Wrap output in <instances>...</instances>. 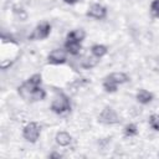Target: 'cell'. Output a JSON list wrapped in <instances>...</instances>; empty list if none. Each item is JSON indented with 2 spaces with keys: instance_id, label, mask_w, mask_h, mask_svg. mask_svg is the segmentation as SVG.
<instances>
[{
  "instance_id": "obj_3",
  "label": "cell",
  "mask_w": 159,
  "mask_h": 159,
  "mask_svg": "<svg viewBox=\"0 0 159 159\" xmlns=\"http://www.w3.org/2000/svg\"><path fill=\"white\" fill-rule=\"evenodd\" d=\"M41 134V127L36 122L27 123L22 129V137L30 143H36Z\"/></svg>"
},
{
  "instance_id": "obj_18",
  "label": "cell",
  "mask_w": 159,
  "mask_h": 159,
  "mask_svg": "<svg viewBox=\"0 0 159 159\" xmlns=\"http://www.w3.org/2000/svg\"><path fill=\"white\" fill-rule=\"evenodd\" d=\"M149 125L154 130H159V114H152L149 117Z\"/></svg>"
},
{
  "instance_id": "obj_1",
  "label": "cell",
  "mask_w": 159,
  "mask_h": 159,
  "mask_svg": "<svg viewBox=\"0 0 159 159\" xmlns=\"http://www.w3.org/2000/svg\"><path fill=\"white\" fill-rule=\"evenodd\" d=\"M41 83H42V76L40 73H34L21 86H19L17 92L26 101H31V102L42 101L46 97V91L41 87Z\"/></svg>"
},
{
  "instance_id": "obj_21",
  "label": "cell",
  "mask_w": 159,
  "mask_h": 159,
  "mask_svg": "<svg viewBox=\"0 0 159 159\" xmlns=\"http://www.w3.org/2000/svg\"><path fill=\"white\" fill-rule=\"evenodd\" d=\"M66 4H68V5H73V4H76L78 0H63Z\"/></svg>"
},
{
  "instance_id": "obj_20",
  "label": "cell",
  "mask_w": 159,
  "mask_h": 159,
  "mask_svg": "<svg viewBox=\"0 0 159 159\" xmlns=\"http://www.w3.org/2000/svg\"><path fill=\"white\" fill-rule=\"evenodd\" d=\"M48 158H57V159H60V158H62V155L58 154V153H51V154L48 155Z\"/></svg>"
},
{
  "instance_id": "obj_8",
  "label": "cell",
  "mask_w": 159,
  "mask_h": 159,
  "mask_svg": "<svg viewBox=\"0 0 159 159\" xmlns=\"http://www.w3.org/2000/svg\"><path fill=\"white\" fill-rule=\"evenodd\" d=\"M104 78H107V80L117 83L118 86L119 84H123V83H127L129 81V76L127 73H124V72H112L108 76H106Z\"/></svg>"
},
{
  "instance_id": "obj_17",
  "label": "cell",
  "mask_w": 159,
  "mask_h": 159,
  "mask_svg": "<svg viewBox=\"0 0 159 159\" xmlns=\"http://www.w3.org/2000/svg\"><path fill=\"white\" fill-rule=\"evenodd\" d=\"M98 61H99V58H97V57H94V56L87 57L86 60H83L82 66H83L84 68H92V67H94V66L98 63Z\"/></svg>"
},
{
  "instance_id": "obj_4",
  "label": "cell",
  "mask_w": 159,
  "mask_h": 159,
  "mask_svg": "<svg viewBox=\"0 0 159 159\" xmlns=\"http://www.w3.org/2000/svg\"><path fill=\"white\" fill-rule=\"evenodd\" d=\"M98 120H99L101 123H103V124H107V125L118 124V123H119V116L117 114V112H116L112 107L107 106V107H104V108L102 109V112L99 113Z\"/></svg>"
},
{
  "instance_id": "obj_6",
  "label": "cell",
  "mask_w": 159,
  "mask_h": 159,
  "mask_svg": "<svg viewBox=\"0 0 159 159\" xmlns=\"http://www.w3.org/2000/svg\"><path fill=\"white\" fill-rule=\"evenodd\" d=\"M67 61V51L63 48H55L47 56V62L50 65H62Z\"/></svg>"
},
{
  "instance_id": "obj_12",
  "label": "cell",
  "mask_w": 159,
  "mask_h": 159,
  "mask_svg": "<svg viewBox=\"0 0 159 159\" xmlns=\"http://www.w3.org/2000/svg\"><path fill=\"white\" fill-rule=\"evenodd\" d=\"M107 52H108L107 46L101 45V43H96V45H93V46L91 47V53H92V56H94V57H97V58H99V60H101L103 56H106Z\"/></svg>"
},
{
  "instance_id": "obj_15",
  "label": "cell",
  "mask_w": 159,
  "mask_h": 159,
  "mask_svg": "<svg viewBox=\"0 0 159 159\" xmlns=\"http://www.w3.org/2000/svg\"><path fill=\"white\" fill-rule=\"evenodd\" d=\"M102 86H103V89L107 93H114V92H117V88H118V84L117 83H114V82H112V81H109L107 78H104Z\"/></svg>"
},
{
  "instance_id": "obj_14",
  "label": "cell",
  "mask_w": 159,
  "mask_h": 159,
  "mask_svg": "<svg viewBox=\"0 0 159 159\" xmlns=\"http://www.w3.org/2000/svg\"><path fill=\"white\" fill-rule=\"evenodd\" d=\"M123 132H124V135H125V137L132 138V137H135V135L138 134V128H137V125H135L134 123H129V124H127V125L124 127Z\"/></svg>"
},
{
  "instance_id": "obj_9",
  "label": "cell",
  "mask_w": 159,
  "mask_h": 159,
  "mask_svg": "<svg viewBox=\"0 0 159 159\" xmlns=\"http://www.w3.org/2000/svg\"><path fill=\"white\" fill-rule=\"evenodd\" d=\"M81 48H82V45H81V42H80V41H76V40H68V39H66V42H65V50H66L68 53H71V55L76 56V55H78V53H80Z\"/></svg>"
},
{
  "instance_id": "obj_11",
  "label": "cell",
  "mask_w": 159,
  "mask_h": 159,
  "mask_svg": "<svg viewBox=\"0 0 159 159\" xmlns=\"http://www.w3.org/2000/svg\"><path fill=\"white\" fill-rule=\"evenodd\" d=\"M55 139H56V143H57L58 145H61V147H67V145H70V143L72 142V137L70 135V133H67V132H65V130L58 132V133L56 134Z\"/></svg>"
},
{
  "instance_id": "obj_19",
  "label": "cell",
  "mask_w": 159,
  "mask_h": 159,
  "mask_svg": "<svg viewBox=\"0 0 159 159\" xmlns=\"http://www.w3.org/2000/svg\"><path fill=\"white\" fill-rule=\"evenodd\" d=\"M150 14L153 17H159V0H153L150 4Z\"/></svg>"
},
{
  "instance_id": "obj_2",
  "label": "cell",
  "mask_w": 159,
  "mask_h": 159,
  "mask_svg": "<svg viewBox=\"0 0 159 159\" xmlns=\"http://www.w3.org/2000/svg\"><path fill=\"white\" fill-rule=\"evenodd\" d=\"M51 111L56 114H65L71 111V103L68 97L63 92H57L51 102Z\"/></svg>"
},
{
  "instance_id": "obj_5",
  "label": "cell",
  "mask_w": 159,
  "mask_h": 159,
  "mask_svg": "<svg viewBox=\"0 0 159 159\" xmlns=\"http://www.w3.org/2000/svg\"><path fill=\"white\" fill-rule=\"evenodd\" d=\"M50 32H51V25L47 21H42L34 29L29 39L30 40H43L48 37Z\"/></svg>"
},
{
  "instance_id": "obj_16",
  "label": "cell",
  "mask_w": 159,
  "mask_h": 159,
  "mask_svg": "<svg viewBox=\"0 0 159 159\" xmlns=\"http://www.w3.org/2000/svg\"><path fill=\"white\" fill-rule=\"evenodd\" d=\"M12 12H14V15H16L21 21H25V20L27 19L26 11H25L24 7L20 6V5H14V6H12Z\"/></svg>"
},
{
  "instance_id": "obj_7",
  "label": "cell",
  "mask_w": 159,
  "mask_h": 159,
  "mask_svg": "<svg viewBox=\"0 0 159 159\" xmlns=\"http://www.w3.org/2000/svg\"><path fill=\"white\" fill-rule=\"evenodd\" d=\"M86 15L88 17H92V19H96V20H103L107 16V9H106V6H103L98 2H94L89 6Z\"/></svg>"
},
{
  "instance_id": "obj_10",
  "label": "cell",
  "mask_w": 159,
  "mask_h": 159,
  "mask_svg": "<svg viewBox=\"0 0 159 159\" xmlns=\"http://www.w3.org/2000/svg\"><path fill=\"white\" fill-rule=\"evenodd\" d=\"M153 98H154V94L152 92L147 91V89H143V88L139 89L137 92V94H135V99L140 104H148V103H150L153 101Z\"/></svg>"
},
{
  "instance_id": "obj_13",
  "label": "cell",
  "mask_w": 159,
  "mask_h": 159,
  "mask_svg": "<svg viewBox=\"0 0 159 159\" xmlns=\"http://www.w3.org/2000/svg\"><path fill=\"white\" fill-rule=\"evenodd\" d=\"M84 37H86V32H84L83 29L71 30L66 36V39H68V40H76V41H80V42H82L84 40Z\"/></svg>"
}]
</instances>
